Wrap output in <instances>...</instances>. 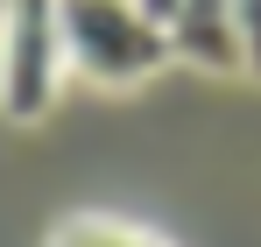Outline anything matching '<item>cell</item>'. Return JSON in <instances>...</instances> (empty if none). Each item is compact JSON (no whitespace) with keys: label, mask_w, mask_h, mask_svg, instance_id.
Returning a JSON list of instances; mask_svg holds the SVG:
<instances>
[{"label":"cell","mask_w":261,"mask_h":247,"mask_svg":"<svg viewBox=\"0 0 261 247\" xmlns=\"http://www.w3.org/2000/svg\"><path fill=\"white\" fill-rule=\"evenodd\" d=\"M233 36H240V71H254V78H261V0L233 7Z\"/></svg>","instance_id":"cell-5"},{"label":"cell","mask_w":261,"mask_h":247,"mask_svg":"<svg viewBox=\"0 0 261 247\" xmlns=\"http://www.w3.org/2000/svg\"><path fill=\"white\" fill-rule=\"evenodd\" d=\"M148 14L163 21V36H170V57L176 64H198V71H240V36H233V7H219V0H148Z\"/></svg>","instance_id":"cell-3"},{"label":"cell","mask_w":261,"mask_h":247,"mask_svg":"<svg viewBox=\"0 0 261 247\" xmlns=\"http://www.w3.org/2000/svg\"><path fill=\"white\" fill-rule=\"evenodd\" d=\"M71 78L64 64V21L57 7H7L0 14V113L43 120Z\"/></svg>","instance_id":"cell-2"},{"label":"cell","mask_w":261,"mask_h":247,"mask_svg":"<svg viewBox=\"0 0 261 247\" xmlns=\"http://www.w3.org/2000/svg\"><path fill=\"white\" fill-rule=\"evenodd\" d=\"M49 247H155V240L134 233V226H120V219H64L49 233Z\"/></svg>","instance_id":"cell-4"},{"label":"cell","mask_w":261,"mask_h":247,"mask_svg":"<svg viewBox=\"0 0 261 247\" xmlns=\"http://www.w3.org/2000/svg\"><path fill=\"white\" fill-rule=\"evenodd\" d=\"M64 21V64L85 85H106V92H127V85H148L163 64H170V36L148 7H57Z\"/></svg>","instance_id":"cell-1"}]
</instances>
